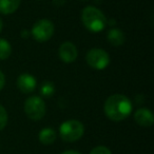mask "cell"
<instances>
[{
	"label": "cell",
	"mask_w": 154,
	"mask_h": 154,
	"mask_svg": "<svg viewBox=\"0 0 154 154\" xmlns=\"http://www.w3.org/2000/svg\"><path fill=\"white\" fill-rule=\"evenodd\" d=\"M21 0H0V13L3 15L13 14L19 8Z\"/></svg>",
	"instance_id": "obj_10"
},
{
	"label": "cell",
	"mask_w": 154,
	"mask_h": 154,
	"mask_svg": "<svg viewBox=\"0 0 154 154\" xmlns=\"http://www.w3.org/2000/svg\"><path fill=\"white\" fill-rule=\"evenodd\" d=\"M24 112L32 120H40L45 115V103L39 96H31L24 103Z\"/></svg>",
	"instance_id": "obj_4"
},
{
	"label": "cell",
	"mask_w": 154,
	"mask_h": 154,
	"mask_svg": "<svg viewBox=\"0 0 154 154\" xmlns=\"http://www.w3.org/2000/svg\"><path fill=\"white\" fill-rule=\"evenodd\" d=\"M134 119L141 127H151L154 122V117L149 109L141 108L134 113Z\"/></svg>",
	"instance_id": "obj_9"
},
{
	"label": "cell",
	"mask_w": 154,
	"mask_h": 154,
	"mask_svg": "<svg viewBox=\"0 0 154 154\" xmlns=\"http://www.w3.org/2000/svg\"><path fill=\"white\" fill-rule=\"evenodd\" d=\"M5 85V74H3L1 71H0V91L2 90L3 87Z\"/></svg>",
	"instance_id": "obj_17"
},
{
	"label": "cell",
	"mask_w": 154,
	"mask_h": 154,
	"mask_svg": "<svg viewBox=\"0 0 154 154\" xmlns=\"http://www.w3.org/2000/svg\"><path fill=\"white\" fill-rule=\"evenodd\" d=\"M82 19L84 26L91 32H100L106 28L107 18L103 13L95 7H86L82 11Z\"/></svg>",
	"instance_id": "obj_2"
},
{
	"label": "cell",
	"mask_w": 154,
	"mask_h": 154,
	"mask_svg": "<svg viewBox=\"0 0 154 154\" xmlns=\"http://www.w3.org/2000/svg\"><path fill=\"white\" fill-rule=\"evenodd\" d=\"M108 41L114 47H119L125 42V34L118 29H111L107 35Z\"/></svg>",
	"instance_id": "obj_11"
},
{
	"label": "cell",
	"mask_w": 154,
	"mask_h": 154,
	"mask_svg": "<svg viewBox=\"0 0 154 154\" xmlns=\"http://www.w3.org/2000/svg\"><path fill=\"white\" fill-rule=\"evenodd\" d=\"M61 154H82V153H79L78 151H75V150H68V151L62 152Z\"/></svg>",
	"instance_id": "obj_18"
},
{
	"label": "cell",
	"mask_w": 154,
	"mask_h": 154,
	"mask_svg": "<svg viewBox=\"0 0 154 154\" xmlns=\"http://www.w3.org/2000/svg\"><path fill=\"white\" fill-rule=\"evenodd\" d=\"M36 85L37 82L35 79V77L31 74H28V73L21 74L17 78V88L24 94L32 93L36 88Z\"/></svg>",
	"instance_id": "obj_8"
},
{
	"label": "cell",
	"mask_w": 154,
	"mask_h": 154,
	"mask_svg": "<svg viewBox=\"0 0 154 154\" xmlns=\"http://www.w3.org/2000/svg\"><path fill=\"white\" fill-rule=\"evenodd\" d=\"M7 124H8V113L5 111V107H2V106L0 105V131L5 128Z\"/></svg>",
	"instance_id": "obj_15"
},
{
	"label": "cell",
	"mask_w": 154,
	"mask_h": 154,
	"mask_svg": "<svg viewBox=\"0 0 154 154\" xmlns=\"http://www.w3.org/2000/svg\"><path fill=\"white\" fill-rule=\"evenodd\" d=\"M2 28H3V22H2V19L0 18V32L2 31Z\"/></svg>",
	"instance_id": "obj_19"
},
{
	"label": "cell",
	"mask_w": 154,
	"mask_h": 154,
	"mask_svg": "<svg viewBox=\"0 0 154 154\" xmlns=\"http://www.w3.org/2000/svg\"><path fill=\"white\" fill-rule=\"evenodd\" d=\"M38 137H39V140H40L41 143L48 146V145H51V143H53L54 141L56 140V137H57V135H56V132L53 130V129L45 128V129H42L40 132H39Z\"/></svg>",
	"instance_id": "obj_12"
},
{
	"label": "cell",
	"mask_w": 154,
	"mask_h": 154,
	"mask_svg": "<svg viewBox=\"0 0 154 154\" xmlns=\"http://www.w3.org/2000/svg\"><path fill=\"white\" fill-rule=\"evenodd\" d=\"M82 1H84V0H82Z\"/></svg>",
	"instance_id": "obj_20"
},
{
	"label": "cell",
	"mask_w": 154,
	"mask_h": 154,
	"mask_svg": "<svg viewBox=\"0 0 154 154\" xmlns=\"http://www.w3.org/2000/svg\"><path fill=\"white\" fill-rule=\"evenodd\" d=\"M103 110L107 117L114 122H120L128 117L132 111V103L127 96L122 94L111 95L106 100Z\"/></svg>",
	"instance_id": "obj_1"
},
{
	"label": "cell",
	"mask_w": 154,
	"mask_h": 154,
	"mask_svg": "<svg viewBox=\"0 0 154 154\" xmlns=\"http://www.w3.org/2000/svg\"><path fill=\"white\" fill-rule=\"evenodd\" d=\"M90 154H112L110 149H108L107 147H103V146H98V147H95L92 151L90 152Z\"/></svg>",
	"instance_id": "obj_16"
},
{
	"label": "cell",
	"mask_w": 154,
	"mask_h": 154,
	"mask_svg": "<svg viewBox=\"0 0 154 154\" xmlns=\"http://www.w3.org/2000/svg\"><path fill=\"white\" fill-rule=\"evenodd\" d=\"M12 47L8 40L0 38V60H5L11 56Z\"/></svg>",
	"instance_id": "obj_13"
},
{
	"label": "cell",
	"mask_w": 154,
	"mask_h": 154,
	"mask_svg": "<svg viewBox=\"0 0 154 154\" xmlns=\"http://www.w3.org/2000/svg\"><path fill=\"white\" fill-rule=\"evenodd\" d=\"M86 60L91 68L95 70H103L110 63V56L103 49H92L87 54Z\"/></svg>",
	"instance_id": "obj_6"
},
{
	"label": "cell",
	"mask_w": 154,
	"mask_h": 154,
	"mask_svg": "<svg viewBox=\"0 0 154 154\" xmlns=\"http://www.w3.org/2000/svg\"><path fill=\"white\" fill-rule=\"evenodd\" d=\"M55 93V87L51 82H43L40 87V94L45 97H51Z\"/></svg>",
	"instance_id": "obj_14"
},
{
	"label": "cell",
	"mask_w": 154,
	"mask_h": 154,
	"mask_svg": "<svg viewBox=\"0 0 154 154\" xmlns=\"http://www.w3.org/2000/svg\"><path fill=\"white\" fill-rule=\"evenodd\" d=\"M54 34V24L48 19H40L32 28V36L38 42L48 41Z\"/></svg>",
	"instance_id": "obj_5"
},
{
	"label": "cell",
	"mask_w": 154,
	"mask_h": 154,
	"mask_svg": "<svg viewBox=\"0 0 154 154\" xmlns=\"http://www.w3.org/2000/svg\"><path fill=\"white\" fill-rule=\"evenodd\" d=\"M58 55H59V58L63 62L71 63V62H74L76 60L78 52H77V49L74 45V43L66 41V42H63L59 47Z\"/></svg>",
	"instance_id": "obj_7"
},
{
	"label": "cell",
	"mask_w": 154,
	"mask_h": 154,
	"mask_svg": "<svg viewBox=\"0 0 154 154\" xmlns=\"http://www.w3.org/2000/svg\"><path fill=\"white\" fill-rule=\"evenodd\" d=\"M85 133V127L78 120L70 119L62 122L59 127V134L62 140L73 143L82 137Z\"/></svg>",
	"instance_id": "obj_3"
}]
</instances>
